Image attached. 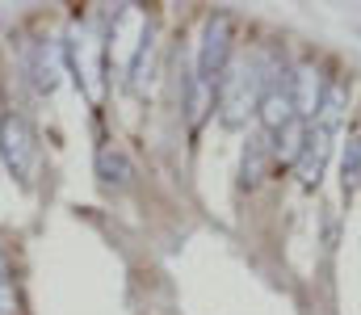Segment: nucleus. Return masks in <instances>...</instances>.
<instances>
[{
  "label": "nucleus",
  "instance_id": "1",
  "mask_svg": "<svg viewBox=\"0 0 361 315\" xmlns=\"http://www.w3.org/2000/svg\"><path fill=\"white\" fill-rule=\"evenodd\" d=\"M231 68V21L227 17H210L197 42V80L219 89L223 72Z\"/></svg>",
  "mask_w": 361,
  "mask_h": 315
},
{
  "label": "nucleus",
  "instance_id": "2",
  "mask_svg": "<svg viewBox=\"0 0 361 315\" xmlns=\"http://www.w3.org/2000/svg\"><path fill=\"white\" fill-rule=\"evenodd\" d=\"M0 156L17 181H30V160H34V135L21 113H8L0 122Z\"/></svg>",
  "mask_w": 361,
  "mask_h": 315
},
{
  "label": "nucleus",
  "instance_id": "3",
  "mask_svg": "<svg viewBox=\"0 0 361 315\" xmlns=\"http://www.w3.org/2000/svg\"><path fill=\"white\" fill-rule=\"evenodd\" d=\"M328 156H332V130H324V126H307V147H302V156L294 160V177L307 185V190H315L319 181H324V168H328Z\"/></svg>",
  "mask_w": 361,
  "mask_h": 315
},
{
  "label": "nucleus",
  "instance_id": "4",
  "mask_svg": "<svg viewBox=\"0 0 361 315\" xmlns=\"http://www.w3.org/2000/svg\"><path fill=\"white\" fill-rule=\"evenodd\" d=\"M324 76H319V68L311 63V59H302L298 68H294V76H290V97H294V113L298 118H315V109L324 101Z\"/></svg>",
  "mask_w": 361,
  "mask_h": 315
},
{
  "label": "nucleus",
  "instance_id": "5",
  "mask_svg": "<svg viewBox=\"0 0 361 315\" xmlns=\"http://www.w3.org/2000/svg\"><path fill=\"white\" fill-rule=\"evenodd\" d=\"M257 118L265 126V135H277L286 130L298 113H294V97H290V85H277V89H261L257 97Z\"/></svg>",
  "mask_w": 361,
  "mask_h": 315
},
{
  "label": "nucleus",
  "instance_id": "6",
  "mask_svg": "<svg viewBox=\"0 0 361 315\" xmlns=\"http://www.w3.org/2000/svg\"><path fill=\"white\" fill-rule=\"evenodd\" d=\"M269 160H273V143L265 135H252L248 147H244V160H240V185H244V190H257V185L265 181Z\"/></svg>",
  "mask_w": 361,
  "mask_h": 315
},
{
  "label": "nucleus",
  "instance_id": "7",
  "mask_svg": "<svg viewBox=\"0 0 361 315\" xmlns=\"http://www.w3.org/2000/svg\"><path fill=\"white\" fill-rule=\"evenodd\" d=\"M302 147H307V122H302V118H294L286 130L273 135V156H277L281 164H290V168H294V160L302 156Z\"/></svg>",
  "mask_w": 361,
  "mask_h": 315
},
{
  "label": "nucleus",
  "instance_id": "8",
  "mask_svg": "<svg viewBox=\"0 0 361 315\" xmlns=\"http://www.w3.org/2000/svg\"><path fill=\"white\" fill-rule=\"evenodd\" d=\"M345 105H349V85H328L324 89V101L315 109V126H324V130H336L341 126V118H345Z\"/></svg>",
  "mask_w": 361,
  "mask_h": 315
},
{
  "label": "nucleus",
  "instance_id": "9",
  "mask_svg": "<svg viewBox=\"0 0 361 315\" xmlns=\"http://www.w3.org/2000/svg\"><path fill=\"white\" fill-rule=\"evenodd\" d=\"M97 177H101V185H126L130 181V160L118 152V147H101L97 152Z\"/></svg>",
  "mask_w": 361,
  "mask_h": 315
},
{
  "label": "nucleus",
  "instance_id": "10",
  "mask_svg": "<svg viewBox=\"0 0 361 315\" xmlns=\"http://www.w3.org/2000/svg\"><path fill=\"white\" fill-rule=\"evenodd\" d=\"M214 101H219V89L202 85V80H197V72H193V76H189V85H185V118L197 126V122L206 118V109H210Z\"/></svg>",
  "mask_w": 361,
  "mask_h": 315
},
{
  "label": "nucleus",
  "instance_id": "11",
  "mask_svg": "<svg viewBox=\"0 0 361 315\" xmlns=\"http://www.w3.org/2000/svg\"><path fill=\"white\" fill-rule=\"evenodd\" d=\"M341 185H345V194L361 190V130H357V135H349V143H345V160H341Z\"/></svg>",
  "mask_w": 361,
  "mask_h": 315
},
{
  "label": "nucleus",
  "instance_id": "12",
  "mask_svg": "<svg viewBox=\"0 0 361 315\" xmlns=\"http://www.w3.org/2000/svg\"><path fill=\"white\" fill-rule=\"evenodd\" d=\"M34 89L38 93H55L59 89V63L51 51H38L34 55Z\"/></svg>",
  "mask_w": 361,
  "mask_h": 315
},
{
  "label": "nucleus",
  "instance_id": "13",
  "mask_svg": "<svg viewBox=\"0 0 361 315\" xmlns=\"http://www.w3.org/2000/svg\"><path fill=\"white\" fill-rule=\"evenodd\" d=\"M147 59H152V30L139 38V51H135V59H130V89H143V68H147Z\"/></svg>",
  "mask_w": 361,
  "mask_h": 315
},
{
  "label": "nucleus",
  "instance_id": "14",
  "mask_svg": "<svg viewBox=\"0 0 361 315\" xmlns=\"http://www.w3.org/2000/svg\"><path fill=\"white\" fill-rule=\"evenodd\" d=\"M13 311V282L8 278H0V315Z\"/></svg>",
  "mask_w": 361,
  "mask_h": 315
},
{
  "label": "nucleus",
  "instance_id": "15",
  "mask_svg": "<svg viewBox=\"0 0 361 315\" xmlns=\"http://www.w3.org/2000/svg\"><path fill=\"white\" fill-rule=\"evenodd\" d=\"M0 278H8V282H13V261H8V252H4V248H0Z\"/></svg>",
  "mask_w": 361,
  "mask_h": 315
}]
</instances>
